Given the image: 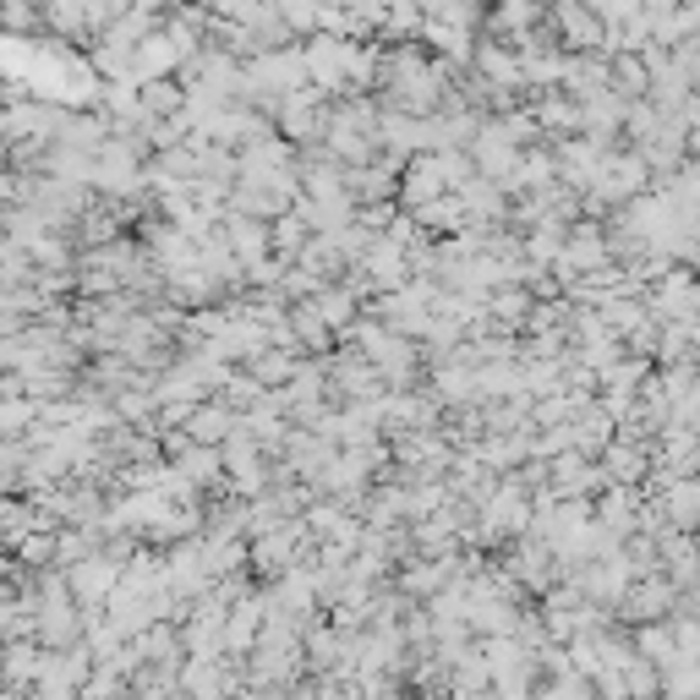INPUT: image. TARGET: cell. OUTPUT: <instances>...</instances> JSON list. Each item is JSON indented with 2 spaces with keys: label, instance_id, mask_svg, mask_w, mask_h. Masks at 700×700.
<instances>
[{
  "label": "cell",
  "instance_id": "6da1fadb",
  "mask_svg": "<svg viewBox=\"0 0 700 700\" xmlns=\"http://www.w3.org/2000/svg\"><path fill=\"white\" fill-rule=\"evenodd\" d=\"M105 580H110V570H105V564H82V570L71 574V585H77L82 597H93V591H99Z\"/></svg>",
  "mask_w": 700,
  "mask_h": 700
}]
</instances>
